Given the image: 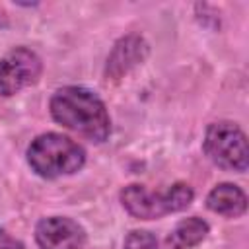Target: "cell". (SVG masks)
Instances as JSON below:
<instances>
[{
	"label": "cell",
	"instance_id": "ba28073f",
	"mask_svg": "<svg viewBox=\"0 0 249 249\" xmlns=\"http://www.w3.org/2000/svg\"><path fill=\"white\" fill-rule=\"evenodd\" d=\"M206 208L224 218H241L247 212V195L239 185L218 183L206 195Z\"/></svg>",
	"mask_w": 249,
	"mask_h": 249
},
{
	"label": "cell",
	"instance_id": "9c48e42d",
	"mask_svg": "<svg viewBox=\"0 0 249 249\" xmlns=\"http://www.w3.org/2000/svg\"><path fill=\"white\" fill-rule=\"evenodd\" d=\"M210 233V224L198 216H187L175 224V228L165 235V249H193L200 245Z\"/></svg>",
	"mask_w": 249,
	"mask_h": 249
},
{
	"label": "cell",
	"instance_id": "52a82bcc",
	"mask_svg": "<svg viewBox=\"0 0 249 249\" xmlns=\"http://www.w3.org/2000/svg\"><path fill=\"white\" fill-rule=\"evenodd\" d=\"M39 249H84L88 233L82 224L70 216H45L33 231Z\"/></svg>",
	"mask_w": 249,
	"mask_h": 249
},
{
	"label": "cell",
	"instance_id": "6da1fadb",
	"mask_svg": "<svg viewBox=\"0 0 249 249\" xmlns=\"http://www.w3.org/2000/svg\"><path fill=\"white\" fill-rule=\"evenodd\" d=\"M49 113L54 123L93 144H103L111 136V115L107 105L89 88H58L49 99Z\"/></svg>",
	"mask_w": 249,
	"mask_h": 249
},
{
	"label": "cell",
	"instance_id": "277c9868",
	"mask_svg": "<svg viewBox=\"0 0 249 249\" xmlns=\"http://www.w3.org/2000/svg\"><path fill=\"white\" fill-rule=\"evenodd\" d=\"M204 156L220 169L243 173L249 167V146L243 128L233 121H214L202 140Z\"/></svg>",
	"mask_w": 249,
	"mask_h": 249
},
{
	"label": "cell",
	"instance_id": "5b68a950",
	"mask_svg": "<svg viewBox=\"0 0 249 249\" xmlns=\"http://www.w3.org/2000/svg\"><path fill=\"white\" fill-rule=\"evenodd\" d=\"M43 74L41 56L27 47H14L0 56V95L12 97L23 88L35 86Z\"/></svg>",
	"mask_w": 249,
	"mask_h": 249
},
{
	"label": "cell",
	"instance_id": "8fae6325",
	"mask_svg": "<svg viewBox=\"0 0 249 249\" xmlns=\"http://www.w3.org/2000/svg\"><path fill=\"white\" fill-rule=\"evenodd\" d=\"M0 249H25V243L14 237L6 228H0Z\"/></svg>",
	"mask_w": 249,
	"mask_h": 249
},
{
	"label": "cell",
	"instance_id": "8992f818",
	"mask_svg": "<svg viewBox=\"0 0 249 249\" xmlns=\"http://www.w3.org/2000/svg\"><path fill=\"white\" fill-rule=\"evenodd\" d=\"M150 56V43L140 33H126L115 41L111 47L105 66H103V78L107 84H115L123 80L130 70L144 64Z\"/></svg>",
	"mask_w": 249,
	"mask_h": 249
},
{
	"label": "cell",
	"instance_id": "7a4b0ae2",
	"mask_svg": "<svg viewBox=\"0 0 249 249\" xmlns=\"http://www.w3.org/2000/svg\"><path fill=\"white\" fill-rule=\"evenodd\" d=\"M25 160L35 175L53 181L82 171L88 154L82 144L62 132H43L29 142Z\"/></svg>",
	"mask_w": 249,
	"mask_h": 249
},
{
	"label": "cell",
	"instance_id": "3957f363",
	"mask_svg": "<svg viewBox=\"0 0 249 249\" xmlns=\"http://www.w3.org/2000/svg\"><path fill=\"white\" fill-rule=\"evenodd\" d=\"M119 200L124 212L136 220H160L163 216L183 212L195 200V191L191 185L177 181L165 191H150L146 185L128 183L119 191Z\"/></svg>",
	"mask_w": 249,
	"mask_h": 249
},
{
	"label": "cell",
	"instance_id": "7c38bea8",
	"mask_svg": "<svg viewBox=\"0 0 249 249\" xmlns=\"http://www.w3.org/2000/svg\"><path fill=\"white\" fill-rule=\"evenodd\" d=\"M16 6H23V8H31V6H37V2H14Z\"/></svg>",
	"mask_w": 249,
	"mask_h": 249
},
{
	"label": "cell",
	"instance_id": "30bf717a",
	"mask_svg": "<svg viewBox=\"0 0 249 249\" xmlns=\"http://www.w3.org/2000/svg\"><path fill=\"white\" fill-rule=\"evenodd\" d=\"M123 249H161L158 237L148 230H130L123 241Z\"/></svg>",
	"mask_w": 249,
	"mask_h": 249
}]
</instances>
